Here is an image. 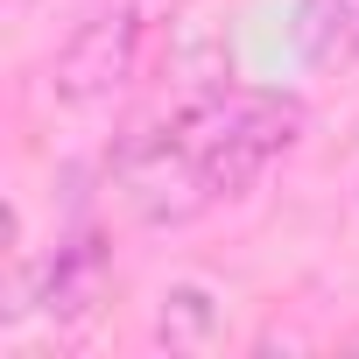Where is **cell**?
Returning a JSON list of instances; mask_svg holds the SVG:
<instances>
[{
    "label": "cell",
    "mask_w": 359,
    "mask_h": 359,
    "mask_svg": "<svg viewBox=\"0 0 359 359\" xmlns=\"http://www.w3.org/2000/svg\"><path fill=\"white\" fill-rule=\"evenodd\" d=\"M219 324H226V310H219V296H212L205 282H176V289H162V303H155V345H169V352H205V345H219Z\"/></svg>",
    "instance_id": "obj_6"
},
{
    "label": "cell",
    "mask_w": 359,
    "mask_h": 359,
    "mask_svg": "<svg viewBox=\"0 0 359 359\" xmlns=\"http://www.w3.org/2000/svg\"><path fill=\"white\" fill-rule=\"evenodd\" d=\"M99 282H106V247H99V233H78L71 247H57V261H50L36 296H43L50 317H85L99 303Z\"/></svg>",
    "instance_id": "obj_5"
},
{
    "label": "cell",
    "mask_w": 359,
    "mask_h": 359,
    "mask_svg": "<svg viewBox=\"0 0 359 359\" xmlns=\"http://www.w3.org/2000/svg\"><path fill=\"white\" fill-rule=\"evenodd\" d=\"M176 120H184V134H191V148L205 162V184H212L219 205L247 198L261 176H268V162H282L303 141V99L254 92V85L205 92V99H191L184 113H176Z\"/></svg>",
    "instance_id": "obj_1"
},
{
    "label": "cell",
    "mask_w": 359,
    "mask_h": 359,
    "mask_svg": "<svg viewBox=\"0 0 359 359\" xmlns=\"http://www.w3.org/2000/svg\"><path fill=\"white\" fill-rule=\"evenodd\" d=\"M113 191L155 233L191 226V219H205L219 205L212 184H205V162H198V148H191V134H184L176 113L169 120H148V127H127L113 141Z\"/></svg>",
    "instance_id": "obj_2"
},
{
    "label": "cell",
    "mask_w": 359,
    "mask_h": 359,
    "mask_svg": "<svg viewBox=\"0 0 359 359\" xmlns=\"http://www.w3.org/2000/svg\"><path fill=\"white\" fill-rule=\"evenodd\" d=\"M134 64H141V8L120 0V8H99L92 22H78L64 36V50L50 64V92L64 106H99L134 78Z\"/></svg>",
    "instance_id": "obj_3"
},
{
    "label": "cell",
    "mask_w": 359,
    "mask_h": 359,
    "mask_svg": "<svg viewBox=\"0 0 359 359\" xmlns=\"http://www.w3.org/2000/svg\"><path fill=\"white\" fill-rule=\"evenodd\" d=\"M289 43L303 64H352L359 57V0H296L289 8Z\"/></svg>",
    "instance_id": "obj_4"
}]
</instances>
